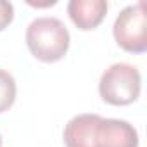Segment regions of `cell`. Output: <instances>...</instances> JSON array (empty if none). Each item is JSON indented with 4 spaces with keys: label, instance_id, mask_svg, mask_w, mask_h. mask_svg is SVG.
<instances>
[{
    "label": "cell",
    "instance_id": "6da1fadb",
    "mask_svg": "<svg viewBox=\"0 0 147 147\" xmlns=\"http://www.w3.org/2000/svg\"><path fill=\"white\" fill-rule=\"evenodd\" d=\"M69 31L57 18H36L26 28V45L42 62L61 61L69 49Z\"/></svg>",
    "mask_w": 147,
    "mask_h": 147
},
{
    "label": "cell",
    "instance_id": "7a4b0ae2",
    "mask_svg": "<svg viewBox=\"0 0 147 147\" xmlns=\"http://www.w3.org/2000/svg\"><path fill=\"white\" fill-rule=\"evenodd\" d=\"M142 76L140 71L126 62L109 66L100 76L99 94L104 102L111 106H128L140 95Z\"/></svg>",
    "mask_w": 147,
    "mask_h": 147
},
{
    "label": "cell",
    "instance_id": "3957f363",
    "mask_svg": "<svg viewBox=\"0 0 147 147\" xmlns=\"http://www.w3.org/2000/svg\"><path fill=\"white\" fill-rule=\"evenodd\" d=\"M113 35L125 52L144 54L147 50V14L145 4L137 2L126 5L116 18L113 26Z\"/></svg>",
    "mask_w": 147,
    "mask_h": 147
},
{
    "label": "cell",
    "instance_id": "277c9868",
    "mask_svg": "<svg viewBox=\"0 0 147 147\" xmlns=\"http://www.w3.org/2000/svg\"><path fill=\"white\" fill-rule=\"evenodd\" d=\"M94 147H138V133L125 119L102 118L95 130Z\"/></svg>",
    "mask_w": 147,
    "mask_h": 147
},
{
    "label": "cell",
    "instance_id": "5b68a950",
    "mask_svg": "<svg viewBox=\"0 0 147 147\" xmlns=\"http://www.w3.org/2000/svg\"><path fill=\"white\" fill-rule=\"evenodd\" d=\"M102 116L99 114H78L71 118L64 126V144L66 147H94L95 130Z\"/></svg>",
    "mask_w": 147,
    "mask_h": 147
},
{
    "label": "cell",
    "instance_id": "8992f818",
    "mask_svg": "<svg viewBox=\"0 0 147 147\" xmlns=\"http://www.w3.org/2000/svg\"><path fill=\"white\" fill-rule=\"evenodd\" d=\"M107 12L106 0H71L67 4V14L78 30L88 31L97 28Z\"/></svg>",
    "mask_w": 147,
    "mask_h": 147
},
{
    "label": "cell",
    "instance_id": "52a82bcc",
    "mask_svg": "<svg viewBox=\"0 0 147 147\" xmlns=\"http://www.w3.org/2000/svg\"><path fill=\"white\" fill-rule=\"evenodd\" d=\"M16 94H18V87L14 76L9 71L0 69V114L12 107L16 100Z\"/></svg>",
    "mask_w": 147,
    "mask_h": 147
},
{
    "label": "cell",
    "instance_id": "ba28073f",
    "mask_svg": "<svg viewBox=\"0 0 147 147\" xmlns=\"http://www.w3.org/2000/svg\"><path fill=\"white\" fill-rule=\"evenodd\" d=\"M14 19V5L7 0H0V31H4Z\"/></svg>",
    "mask_w": 147,
    "mask_h": 147
},
{
    "label": "cell",
    "instance_id": "9c48e42d",
    "mask_svg": "<svg viewBox=\"0 0 147 147\" xmlns=\"http://www.w3.org/2000/svg\"><path fill=\"white\" fill-rule=\"evenodd\" d=\"M0 147H2V135H0Z\"/></svg>",
    "mask_w": 147,
    "mask_h": 147
}]
</instances>
